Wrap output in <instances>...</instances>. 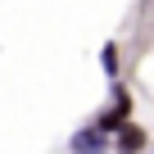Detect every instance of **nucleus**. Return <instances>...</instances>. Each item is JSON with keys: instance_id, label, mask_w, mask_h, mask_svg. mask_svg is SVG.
<instances>
[{"instance_id": "f257e3e1", "label": "nucleus", "mask_w": 154, "mask_h": 154, "mask_svg": "<svg viewBox=\"0 0 154 154\" xmlns=\"http://www.w3.org/2000/svg\"><path fill=\"white\" fill-rule=\"evenodd\" d=\"M136 118V95L122 86V82H113L109 86V104L104 109H95V118H91V127L100 131V136H113L122 122H131Z\"/></svg>"}, {"instance_id": "7ed1b4c3", "label": "nucleus", "mask_w": 154, "mask_h": 154, "mask_svg": "<svg viewBox=\"0 0 154 154\" xmlns=\"http://www.w3.org/2000/svg\"><path fill=\"white\" fill-rule=\"evenodd\" d=\"M68 154H113V149H109V136H100V131L86 122V127H77V131L68 136Z\"/></svg>"}, {"instance_id": "20e7f679", "label": "nucleus", "mask_w": 154, "mask_h": 154, "mask_svg": "<svg viewBox=\"0 0 154 154\" xmlns=\"http://www.w3.org/2000/svg\"><path fill=\"white\" fill-rule=\"evenodd\" d=\"M100 68H104L109 82H118V72H122V50H118V41H104V45H100Z\"/></svg>"}, {"instance_id": "f03ea898", "label": "nucleus", "mask_w": 154, "mask_h": 154, "mask_svg": "<svg viewBox=\"0 0 154 154\" xmlns=\"http://www.w3.org/2000/svg\"><path fill=\"white\" fill-rule=\"evenodd\" d=\"M109 149H113V154H145V149H149V127H140L136 118L122 122V127L109 136Z\"/></svg>"}]
</instances>
